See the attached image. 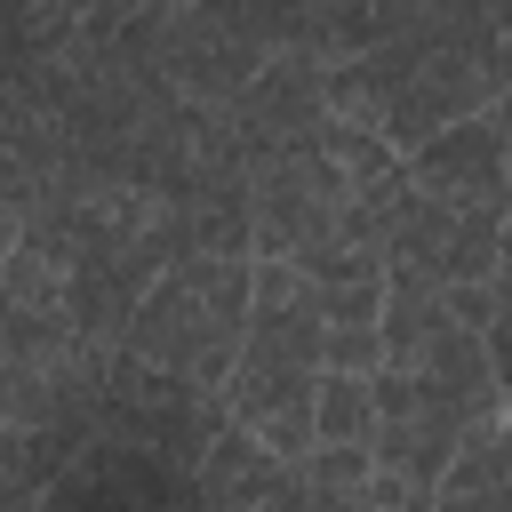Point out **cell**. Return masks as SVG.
<instances>
[{
    "label": "cell",
    "instance_id": "obj_2",
    "mask_svg": "<svg viewBox=\"0 0 512 512\" xmlns=\"http://www.w3.org/2000/svg\"><path fill=\"white\" fill-rule=\"evenodd\" d=\"M504 208H512V200H504ZM504 208H456V200L416 192V208L400 216L384 264L424 272V280H440V288L496 280V264H504Z\"/></svg>",
    "mask_w": 512,
    "mask_h": 512
},
{
    "label": "cell",
    "instance_id": "obj_11",
    "mask_svg": "<svg viewBox=\"0 0 512 512\" xmlns=\"http://www.w3.org/2000/svg\"><path fill=\"white\" fill-rule=\"evenodd\" d=\"M496 32H504V48H512V16H504V24H496Z\"/></svg>",
    "mask_w": 512,
    "mask_h": 512
},
{
    "label": "cell",
    "instance_id": "obj_1",
    "mask_svg": "<svg viewBox=\"0 0 512 512\" xmlns=\"http://www.w3.org/2000/svg\"><path fill=\"white\" fill-rule=\"evenodd\" d=\"M248 296H256V256H176L128 312L120 352L224 400L248 344Z\"/></svg>",
    "mask_w": 512,
    "mask_h": 512
},
{
    "label": "cell",
    "instance_id": "obj_9",
    "mask_svg": "<svg viewBox=\"0 0 512 512\" xmlns=\"http://www.w3.org/2000/svg\"><path fill=\"white\" fill-rule=\"evenodd\" d=\"M24 8H32V24H40L48 48H72V32H80V16H88V0H24Z\"/></svg>",
    "mask_w": 512,
    "mask_h": 512
},
{
    "label": "cell",
    "instance_id": "obj_4",
    "mask_svg": "<svg viewBox=\"0 0 512 512\" xmlns=\"http://www.w3.org/2000/svg\"><path fill=\"white\" fill-rule=\"evenodd\" d=\"M408 176H416V192H432V200H456V208H504V200H512V168H504L496 112H472V120L440 128L432 144H416V152H408Z\"/></svg>",
    "mask_w": 512,
    "mask_h": 512
},
{
    "label": "cell",
    "instance_id": "obj_6",
    "mask_svg": "<svg viewBox=\"0 0 512 512\" xmlns=\"http://www.w3.org/2000/svg\"><path fill=\"white\" fill-rule=\"evenodd\" d=\"M312 432H320V448H368V440H376V376H336V368H320Z\"/></svg>",
    "mask_w": 512,
    "mask_h": 512
},
{
    "label": "cell",
    "instance_id": "obj_8",
    "mask_svg": "<svg viewBox=\"0 0 512 512\" xmlns=\"http://www.w3.org/2000/svg\"><path fill=\"white\" fill-rule=\"evenodd\" d=\"M480 336H488V360H496V384H504V400H512V272H496V320H488Z\"/></svg>",
    "mask_w": 512,
    "mask_h": 512
},
{
    "label": "cell",
    "instance_id": "obj_10",
    "mask_svg": "<svg viewBox=\"0 0 512 512\" xmlns=\"http://www.w3.org/2000/svg\"><path fill=\"white\" fill-rule=\"evenodd\" d=\"M16 248H24V216H16V208H0V264H8Z\"/></svg>",
    "mask_w": 512,
    "mask_h": 512
},
{
    "label": "cell",
    "instance_id": "obj_5",
    "mask_svg": "<svg viewBox=\"0 0 512 512\" xmlns=\"http://www.w3.org/2000/svg\"><path fill=\"white\" fill-rule=\"evenodd\" d=\"M296 488V464H280L256 432H240V424H224L208 448H200V464H192V504L200 512H256V504H280Z\"/></svg>",
    "mask_w": 512,
    "mask_h": 512
},
{
    "label": "cell",
    "instance_id": "obj_3",
    "mask_svg": "<svg viewBox=\"0 0 512 512\" xmlns=\"http://www.w3.org/2000/svg\"><path fill=\"white\" fill-rule=\"evenodd\" d=\"M224 120H232V136H240L248 160H264V152H280V144H304V136L328 120V64H320L312 48H272L264 72L248 80V96H240Z\"/></svg>",
    "mask_w": 512,
    "mask_h": 512
},
{
    "label": "cell",
    "instance_id": "obj_7",
    "mask_svg": "<svg viewBox=\"0 0 512 512\" xmlns=\"http://www.w3.org/2000/svg\"><path fill=\"white\" fill-rule=\"evenodd\" d=\"M320 368H336V376H376V368H384V320H344V328H328Z\"/></svg>",
    "mask_w": 512,
    "mask_h": 512
}]
</instances>
